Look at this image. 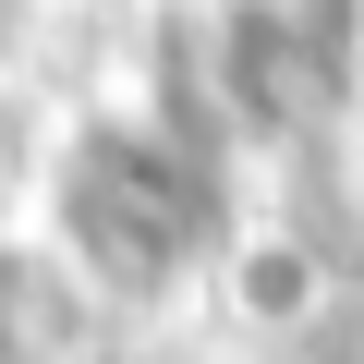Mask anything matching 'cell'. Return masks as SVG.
<instances>
[{
    "label": "cell",
    "instance_id": "3957f363",
    "mask_svg": "<svg viewBox=\"0 0 364 364\" xmlns=\"http://www.w3.org/2000/svg\"><path fill=\"white\" fill-rule=\"evenodd\" d=\"M13 13H25V0H0V37H13Z\"/></svg>",
    "mask_w": 364,
    "mask_h": 364
},
{
    "label": "cell",
    "instance_id": "7a4b0ae2",
    "mask_svg": "<svg viewBox=\"0 0 364 364\" xmlns=\"http://www.w3.org/2000/svg\"><path fill=\"white\" fill-rule=\"evenodd\" d=\"M73 304H85V279H73L61 255L0 243V364H61V340H73Z\"/></svg>",
    "mask_w": 364,
    "mask_h": 364
},
{
    "label": "cell",
    "instance_id": "6da1fadb",
    "mask_svg": "<svg viewBox=\"0 0 364 364\" xmlns=\"http://www.w3.org/2000/svg\"><path fill=\"white\" fill-rule=\"evenodd\" d=\"M49 219H61V267L109 304H158L219 255V182L207 158L158 134V122H73L61 170H49Z\"/></svg>",
    "mask_w": 364,
    "mask_h": 364
}]
</instances>
